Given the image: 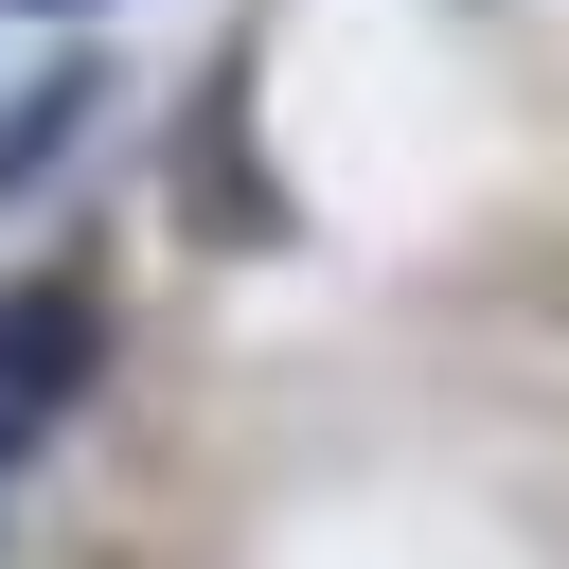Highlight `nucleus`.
Instances as JSON below:
<instances>
[{"label": "nucleus", "instance_id": "obj_1", "mask_svg": "<svg viewBox=\"0 0 569 569\" xmlns=\"http://www.w3.org/2000/svg\"><path fill=\"white\" fill-rule=\"evenodd\" d=\"M89 373H107V302H89L71 267H18V284H0V409L53 427Z\"/></svg>", "mask_w": 569, "mask_h": 569}, {"label": "nucleus", "instance_id": "obj_2", "mask_svg": "<svg viewBox=\"0 0 569 569\" xmlns=\"http://www.w3.org/2000/svg\"><path fill=\"white\" fill-rule=\"evenodd\" d=\"M89 107H107V53H53V71H18V107H0V196H36V178L89 142Z\"/></svg>", "mask_w": 569, "mask_h": 569}, {"label": "nucleus", "instance_id": "obj_3", "mask_svg": "<svg viewBox=\"0 0 569 569\" xmlns=\"http://www.w3.org/2000/svg\"><path fill=\"white\" fill-rule=\"evenodd\" d=\"M18 462H36V427H18V409H0V498H18Z\"/></svg>", "mask_w": 569, "mask_h": 569}, {"label": "nucleus", "instance_id": "obj_4", "mask_svg": "<svg viewBox=\"0 0 569 569\" xmlns=\"http://www.w3.org/2000/svg\"><path fill=\"white\" fill-rule=\"evenodd\" d=\"M0 18H107V0H0Z\"/></svg>", "mask_w": 569, "mask_h": 569}]
</instances>
